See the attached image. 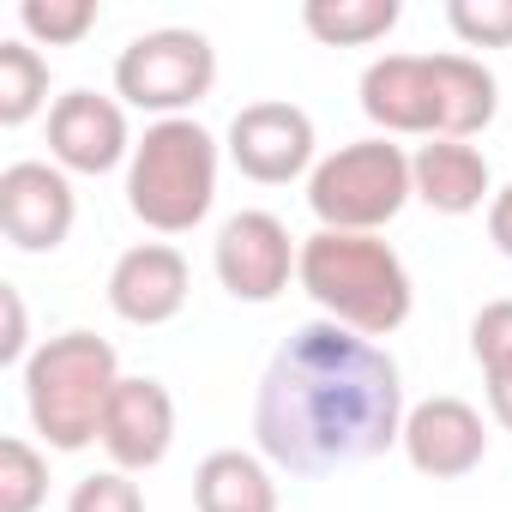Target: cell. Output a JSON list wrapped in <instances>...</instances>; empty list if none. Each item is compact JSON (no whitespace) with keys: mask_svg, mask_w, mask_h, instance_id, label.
Masks as SVG:
<instances>
[{"mask_svg":"<svg viewBox=\"0 0 512 512\" xmlns=\"http://www.w3.org/2000/svg\"><path fill=\"white\" fill-rule=\"evenodd\" d=\"M398 362L332 320L302 326L266 368L253 398L260 452L290 476H338L404 440Z\"/></svg>","mask_w":512,"mask_h":512,"instance_id":"cell-1","label":"cell"},{"mask_svg":"<svg viewBox=\"0 0 512 512\" xmlns=\"http://www.w3.org/2000/svg\"><path fill=\"white\" fill-rule=\"evenodd\" d=\"M302 290L326 308L332 326H350L362 338H392L410 320V272L380 235H344V229H314L302 241Z\"/></svg>","mask_w":512,"mask_h":512,"instance_id":"cell-2","label":"cell"},{"mask_svg":"<svg viewBox=\"0 0 512 512\" xmlns=\"http://www.w3.org/2000/svg\"><path fill=\"white\" fill-rule=\"evenodd\" d=\"M121 386L115 344L97 332H61L25 362V410L55 452H85Z\"/></svg>","mask_w":512,"mask_h":512,"instance_id":"cell-3","label":"cell"},{"mask_svg":"<svg viewBox=\"0 0 512 512\" xmlns=\"http://www.w3.org/2000/svg\"><path fill=\"white\" fill-rule=\"evenodd\" d=\"M211 199H217V139L187 115L151 121L127 157V211L157 235H181L205 223Z\"/></svg>","mask_w":512,"mask_h":512,"instance_id":"cell-4","label":"cell"},{"mask_svg":"<svg viewBox=\"0 0 512 512\" xmlns=\"http://www.w3.org/2000/svg\"><path fill=\"white\" fill-rule=\"evenodd\" d=\"M404 199H416V187H410V157L392 139L338 145L308 175V205H314L320 229L374 235L380 223H392L404 211Z\"/></svg>","mask_w":512,"mask_h":512,"instance_id":"cell-5","label":"cell"},{"mask_svg":"<svg viewBox=\"0 0 512 512\" xmlns=\"http://www.w3.org/2000/svg\"><path fill=\"white\" fill-rule=\"evenodd\" d=\"M211 85H217V49L187 25L145 31L115 55V97H127L133 109H151L163 121L193 109Z\"/></svg>","mask_w":512,"mask_h":512,"instance_id":"cell-6","label":"cell"},{"mask_svg":"<svg viewBox=\"0 0 512 512\" xmlns=\"http://www.w3.org/2000/svg\"><path fill=\"white\" fill-rule=\"evenodd\" d=\"M211 266L235 302H278L290 290V272L302 266V247L290 241V229L272 211H235L217 229Z\"/></svg>","mask_w":512,"mask_h":512,"instance_id":"cell-7","label":"cell"},{"mask_svg":"<svg viewBox=\"0 0 512 512\" xmlns=\"http://www.w3.org/2000/svg\"><path fill=\"white\" fill-rule=\"evenodd\" d=\"M79 199L61 163H7L0 169V229L25 253H55L73 235Z\"/></svg>","mask_w":512,"mask_h":512,"instance_id":"cell-8","label":"cell"},{"mask_svg":"<svg viewBox=\"0 0 512 512\" xmlns=\"http://www.w3.org/2000/svg\"><path fill=\"white\" fill-rule=\"evenodd\" d=\"M229 163L247 181H296L314 169V121L296 103H247L229 121Z\"/></svg>","mask_w":512,"mask_h":512,"instance_id":"cell-9","label":"cell"},{"mask_svg":"<svg viewBox=\"0 0 512 512\" xmlns=\"http://www.w3.org/2000/svg\"><path fill=\"white\" fill-rule=\"evenodd\" d=\"M103 452L115 458V470H157L175 446V398L163 380L151 374H121L109 410H103V428H97Z\"/></svg>","mask_w":512,"mask_h":512,"instance_id":"cell-10","label":"cell"},{"mask_svg":"<svg viewBox=\"0 0 512 512\" xmlns=\"http://www.w3.org/2000/svg\"><path fill=\"white\" fill-rule=\"evenodd\" d=\"M49 151L73 175H109L121 157H133L127 139V109L97 91H67L49 109Z\"/></svg>","mask_w":512,"mask_h":512,"instance_id":"cell-11","label":"cell"},{"mask_svg":"<svg viewBox=\"0 0 512 512\" xmlns=\"http://www.w3.org/2000/svg\"><path fill=\"white\" fill-rule=\"evenodd\" d=\"M404 458L434 476V482H452V476H470L482 458H488V428L482 416L464 404V398H428L404 416Z\"/></svg>","mask_w":512,"mask_h":512,"instance_id":"cell-12","label":"cell"},{"mask_svg":"<svg viewBox=\"0 0 512 512\" xmlns=\"http://www.w3.org/2000/svg\"><path fill=\"white\" fill-rule=\"evenodd\" d=\"M109 308L127 326H169L187 308V260L169 241H139L127 247L109 272Z\"/></svg>","mask_w":512,"mask_h":512,"instance_id":"cell-13","label":"cell"},{"mask_svg":"<svg viewBox=\"0 0 512 512\" xmlns=\"http://www.w3.org/2000/svg\"><path fill=\"white\" fill-rule=\"evenodd\" d=\"M362 115L386 139L392 133L434 139V67H428V55H380L362 73Z\"/></svg>","mask_w":512,"mask_h":512,"instance_id":"cell-14","label":"cell"},{"mask_svg":"<svg viewBox=\"0 0 512 512\" xmlns=\"http://www.w3.org/2000/svg\"><path fill=\"white\" fill-rule=\"evenodd\" d=\"M410 187L440 217H464V211H482V199H494L488 157L476 145H464V139H428L410 157Z\"/></svg>","mask_w":512,"mask_h":512,"instance_id":"cell-15","label":"cell"},{"mask_svg":"<svg viewBox=\"0 0 512 512\" xmlns=\"http://www.w3.org/2000/svg\"><path fill=\"white\" fill-rule=\"evenodd\" d=\"M434 67V139H470L494 121L500 85L470 55H428Z\"/></svg>","mask_w":512,"mask_h":512,"instance_id":"cell-16","label":"cell"},{"mask_svg":"<svg viewBox=\"0 0 512 512\" xmlns=\"http://www.w3.org/2000/svg\"><path fill=\"white\" fill-rule=\"evenodd\" d=\"M193 506L199 512H278V482L253 452H211L193 470Z\"/></svg>","mask_w":512,"mask_h":512,"instance_id":"cell-17","label":"cell"},{"mask_svg":"<svg viewBox=\"0 0 512 512\" xmlns=\"http://www.w3.org/2000/svg\"><path fill=\"white\" fill-rule=\"evenodd\" d=\"M398 19H404L398 0H308V7H302L308 37H320L326 49H362V43H380V37H392Z\"/></svg>","mask_w":512,"mask_h":512,"instance_id":"cell-18","label":"cell"},{"mask_svg":"<svg viewBox=\"0 0 512 512\" xmlns=\"http://www.w3.org/2000/svg\"><path fill=\"white\" fill-rule=\"evenodd\" d=\"M49 103V61L31 43H0V127H25Z\"/></svg>","mask_w":512,"mask_h":512,"instance_id":"cell-19","label":"cell"},{"mask_svg":"<svg viewBox=\"0 0 512 512\" xmlns=\"http://www.w3.org/2000/svg\"><path fill=\"white\" fill-rule=\"evenodd\" d=\"M43 494H49V458L31 440L7 434L0 440V512H37Z\"/></svg>","mask_w":512,"mask_h":512,"instance_id":"cell-20","label":"cell"},{"mask_svg":"<svg viewBox=\"0 0 512 512\" xmlns=\"http://www.w3.org/2000/svg\"><path fill=\"white\" fill-rule=\"evenodd\" d=\"M19 25H25V37H37V43L67 49V43H79V37L97 25V0H25V7H19Z\"/></svg>","mask_w":512,"mask_h":512,"instance_id":"cell-21","label":"cell"},{"mask_svg":"<svg viewBox=\"0 0 512 512\" xmlns=\"http://www.w3.org/2000/svg\"><path fill=\"white\" fill-rule=\"evenodd\" d=\"M446 25L470 49H512V0H446Z\"/></svg>","mask_w":512,"mask_h":512,"instance_id":"cell-22","label":"cell"},{"mask_svg":"<svg viewBox=\"0 0 512 512\" xmlns=\"http://www.w3.org/2000/svg\"><path fill=\"white\" fill-rule=\"evenodd\" d=\"M470 350H476V362H482L488 380L512 374V302H488L470 320Z\"/></svg>","mask_w":512,"mask_h":512,"instance_id":"cell-23","label":"cell"},{"mask_svg":"<svg viewBox=\"0 0 512 512\" xmlns=\"http://www.w3.org/2000/svg\"><path fill=\"white\" fill-rule=\"evenodd\" d=\"M67 512H145V494L127 470H97L67 494Z\"/></svg>","mask_w":512,"mask_h":512,"instance_id":"cell-24","label":"cell"},{"mask_svg":"<svg viewBox=\"0 0 512 512\" xmlns=\"http://www.w3.org/2000/svg\"><path fill=\"white\" fill-rule=\"evenodd\" d=\"M0 308H7V338H0V362H31L25 356V302H19V290L13 284H0Z\"/></svg>","mask_w":512,"mask_h":512,"instance_id":"cell-25","label":"cell"},{"mask_svg":"<svg viewBox=\"0 0 512 512\" xmlns=\"http://www.w3.org/2000/svg\"><path fill=\"white\" fill-rule=\"evenodd\" d=\"M488 241L506 253V260H512V181L488 199Z\"/></svg>","mask_w":512,"mask_h":512,"instance_id":"cell-26","label":"cell"},{"mask_svg":"<svg viewBox=\"0 0 512 512\" xmlns=\"http://www.w3.org/2000/svg\"><path fill=\"white\" fill-rule=\"evenodd\" d=\"M488 410H494V422L512 434V374H500V380H488Z\"/></svg>","mask_w":512,"mask_h":512,"instance_id":"cell-27","label":"cell"}]
</instances>
